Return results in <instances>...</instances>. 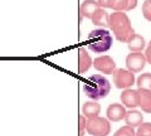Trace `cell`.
<instances>
[{
  "label": "cell",
  "instance_id": "obj_1",
  "mask_svg": "<svg viewBox=\"0 0 151 136\" xmlns=\"http://www.w3.org/2000/svg\"><path fill=\"white\" fill-rule=\"evenodd\" d=\"M108 27L115 34L116 39L122 43H126L130 37L135 34V30L131 25V20L125 12H113L108 18Z\"/></svg>",
  "mask_w": 151,
  "mask_h": 136
},
{
  "label": "cell",
  "instance_id": "obj_2",
  "mask_svg": "<svg viewBox=\"0 0 151 136\" xmlns=\"http://www.w3.org/2000/svg\"><path fill=\"white\" fill-rule=\"evenodd\" d=\"M82 90L87 97L97 101L108 96V93L111 92V83L101 74H92L87 81H84Z\"/></svg>",
  "mask_w": 151,
  "mask_h": 136
},
{
  "label": "cell",
  "instance_id": "obj_3",
  "mask_svg": "<svg viewBox=\"0 0 151 136\" xmlns=\"http://www.w3.org/2000/svg\"><path fill=\"white\" fill-rule=\"evenodd\" d=\"M113 38L106 28H97L88 34V48L93 53H106L111 49Z\"/></svg>",
  "mask_w": 151,
  "mask_h": 136
},
{
  "label": "cell",
  "instance_id": "obj_4",
  "mask_svg": "<svg viewBox=\"0 0 151 136\" xmlns=\"http://www.w3.org/2000/svg\"><path fill=\"white\" fill-rule=\"evenodd\" d=\"M86 131L92 136H108V134L111 132L110 120L100 116L87 119Z\"/></svg>",
  "mask_w": 151,
  "mask_h": 136
},
{
  "label": "cell",
  "instance_id": "obj_5",
  "mask_svg": "<svg viewBox=\"0 0 151 136\" xmlns=\"http://www.w3.org/2000/svg\"><path fill=\"white\" fill-rule=\"evenodd\" d=\"M113 74V83L117 88L120 90H126V88H131L134 84H136L135 73H132L129 69L124 68H116Z\"/></svg>",
  "mask_w": 151,
  "mask_h": 136
},
{
  "label": "cell",
  "instance_id": "obj_6",
  "mask_svg": "<svg viewBox=\"0 0 151 136\" xmlns=\"http://www.w3.org/2000/svg\"><path fill=\"white\" fill-rule=\"evenodd\" d=\"M146 63V57L145 53L141 52H131L129 55L126 57V68L131 71L132 73H139L145 68Z\"/></svg>",
  "mask_w": 151,
  "mask_h": 136
},
{
  "label": "cell",
  "instance_id": "obj_7",
  "mask_svg": "<svg viewBox=\"0 0 151 136\" xmlns=\"http://www.w3.org/2000/svg\"><path fill=\"white\" fill-rule=\"evenodd\" d=\"M93 67L101 73L111 74L115 72L116 63L113 60V58L110 57V55H100V57L93 59Z\"/></svg>",
  "mask_w": 151,
  "mask_h": 136
},
{
  "label": "cell",
  "instance_id": "obj_8",
  "mask_svg": "<svg viewBox=\"0 0 151 136\" xmlns=\"http://www.w3.org/2000/svg\"><path fill=\"white\" fill-rule=\"evenodd\" d=\"M126 107L121 104H111L107 107L106 116L111 122H119V121L124 120L126 116Z\"/></svg>",
  "mask_w": 151,
  "mask_h": 136
},
{
  "label": "cell",
  "instance_id": "obj_9",
  "mask_svg": "<svg viewBox=\"0 0 151 136\" xmlns=\"http://www.w3.org/2000/svg\"><path fill=\"white\" fill-rule=\"evenodd\" d=\"M139 91L132 90V88H126L121 93V104L127 109H136L139 107Z\"/></svg>",
  "mask_w": 151,
  "mask_h": 136
},
{
  "label": "cell",
  "instance_id": "obj_10",
  "mask_svg": "<svg viewBox=\"0 0 151 136\" xmlns=\"http://www.w3.org/2000/svg\"><path fill=\"white\" fill-rule=\"evenodd\" d=\"M91 65H93V59L89 57L86 48H81L78 50V72L86 73Z\"/></svg>",
  "mask_w": 151,
  "mask_h": 136
},
{
  "label": "cell",
  "instance_id": "obj_11",
  "mask_svg": "<svg viewBox=\"0 0 151 136\" xmlns=\"http://www.w3.org/2000/svg\"><path fill=\"white\" fill-rule=\"evenodd\" d=\"M124 120H125L126 125H129L135 129V127H139V126L144 122V115L141 114V111L130 109V111L126 112V116Z\"/></svg>",
  "mask_w": 151,
  "mask_h": 136
},
{
  "label": "cell",
  "instance_id": "obj_12",
  "mask_svg": "<svg viewBox=\"0 0 151 136\" xmlns=\"http://www.w3.org/2000/svg\"><path fill=\"white\" fill-rule=\"evenodd\" d=\"M108 18H110V15L105 10V8L98 6L96 9V12L93 13V15L91 17V20L94 25H97L100 28H106L108 27Z\"/></svg>",
  "mask_w": 151,
  "mask_h": 136
},
{
  "label": "cell",
  "instance_id": "obj_13",
  "mask_svg": "<svg viewBox=\"0 0 151 136\" xmlns=\"http://www.w3.org/2000/svg\"><path fill=\"white\" fill-rule=\"evenodd\" d=\"M126 43H127V48L130 49V52H141L146 45L145 38L140 34H136V33L132 37H130Z\"/></svg>",
  "mask_w": 151,
  "mask_h": 136
},
{
  "label": "cell",
  "instance_id": "obj_14",
  "mask_svg": "<svg viewBox=\"0 0 151 136\" xmlns=\"http://www.w3.org/2000/svg\"><path fill=\"white\" fill-rule=\"evenodd\" d=\"M100 6L97 1L94 0H84L79 6V15L82 18H87V19H91V17L93 15V13L96 12V9Z\"/></svg>",
  "mask_w": 151,
  "mask_h": 136
},
{
  "label": "cell",
  "instance_id": "obj_15",
  "mask_svg": "<svg viewBox=\"0 0 151 136\" xmlns=\"http://www.w3.org/2000/svg\"><path fill=\"white\" fill-rule=\"evenodd\" d=\"M82 114L84 117H87V119L96 117L101 114V105L97 104V102H94V101L84 102L83 106H82Z\"/></svg>",
  "mask_w": 151,
  "mask_h": 136
},
{
  "label": "cell",
  "instance_id": "obj_16",
  "mask_svg": "<svg viewBox=\"0 0 151 136\" xmlns=\"http://www.w3.org/2000/svg\"><path fill=\"white\" fill-rule=\"evenodd\" d=\"M139 91V107L141 111L146 112V114H151V92L137 90Z\"/></svg>",
  "mask_w": 151,
  "mask_h": 136
},
{
  "label": "cell",
  "instance_id": "obj_17",
  "mask_svg": "<svg viewBox=\"0 0 151 136\" xmlns=\"http://www.w3.org/2000/svg\"><path fill=\"white\" fill-rule=\"evenodd\" d=\"M137 90H144L151 92V73H142L136 79Z\"/></svg>",
  "mask_w": 151,
  "mask_h": 136
},
{
  "label": "cell",
  "instance_id": "obj_18",
  "mask_svg": "<svg viewBox=\"0 0 151 136\" xmlns=\"http://www.w3.org/2000/svg\"><path fill=\"white\" fill-rule=\"evenodd\" d=\"M108 8H111L113 12H126L127 0H110Z\"/></svg>",
  "mask_w": 151,
  "mask_h": 136
},
{
  "label": "cell",
  "instance_id": "obj_19",
  "mask_svg": "<svg viewBox=\"0 0 151 136\" xmlns=\"http://www.w3.org/2000/svg\"><path fill=\"white\" fill-rule=\"evenodd\" d=\"M113 136H136V131L134 130V127H131L129 125H125L120 127L116 131Z\"/></svg>",
  "mask_w": 151,
  "mask_h": 136
},
{
  "label": "cell",
  "instance_id": "obj_20",
  "mask_svg": "<svg viewBox=\"0 0 151 136\" xmlns=\"http://www.w3.org/2000/svg\"><path fill=\"white\" fill-rule=\"evenodd\" d=\"M136 136H151V122L141 124L136 130Z\"/></svg>",
  "mask_w": 151,
  "mask_h": 136
},
{
  "label": "cell",
  "instance_id": "obj_21",
  "mask_svg": "<svg viewBox=\"0 0 151 136\" xmlns=\"http://www.w3.org/2000/svg\"><path fill=\"white\" fill-rule=\"evenodd\" d=\"M142 15L147 22H151V0H145L142 4Z\"/></svg>",
  "mask_w": 151,
  "mask_h": 136
},
{
  "label": "cell",
  "instance_id": "obj_22",
  "mask_svg": "<svg viewBox=\"0 0 151 136\" xmlns=\"http://www.w3.org/2000/svg\"><path fill=\"white\" fill-rule=\"evenodd\" d=\"M86 125H87V117H84L83 115H79V117H78V136H84Z\"/></svg>",
  "mask_w": 151,
  "mask_h": 136
},
{
  "label": "cell",
  "instance_id": "obj_23",
  "mask_svg": "<svg viewBox=\"0 0 151 136\" xmlns=\"http://www.w3.org/2000/svg\"><path fill=\"white\" fill-rule=\"evenodd\" d=\"M145 57H146V60H147V63L151 64V40L149 45L146 47V50H145Z\"/></svg>",
  "mask_w": 151,
  "mask_h": 136
},
{
  "label": "cell",
  "instance_id": "obj_24",
  "mask_svg": "<svg viewBox=\"0 0 151 136\" xmlns=\"http://www.w3.org/2000/svg\"><path fill=\"white\" fill-rule=\"evenodd\" d=\"M136 6H137V0H127V10L126 12L134 10Z\"/></svg>",
  "mask_w": 151,
  "mask_h": 136
},
{
  "label": "cell",
  "instance_id": "obj_25",
  "mask_svg": "<svg viewBox=\"0 0 151 136\" xmlns=\"http://www.w3.org/2000/svg\"><path fill=\"white\" fill-rule=\"evenodd\" d=\"M98 5H100L101 8H108V3H110V0H97Z\"/></svg>",
  "mask_w": 151,
  "mask_h": 136
}]
</instances>
